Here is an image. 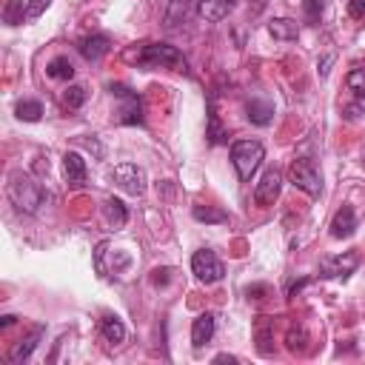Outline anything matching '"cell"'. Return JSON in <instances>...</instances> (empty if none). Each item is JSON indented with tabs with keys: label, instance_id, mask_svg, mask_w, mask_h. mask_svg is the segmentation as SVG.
I'll return each instance as SVG.
<instances>
[{
	"label": "cell",
	"instance_id": "cell-1",
	"mask_svg": "<svg viewBox=\"0 0 365 365\" xmlns=\"http://www.w3.org/2000/svg\"><path fill=\"white\" fill-rule=\"evenodd\" d=\"M125 63H134L140 68H171V71H185V57L168 43H137L123 51Z\"/></svg>",
	"mask_w": 365,
	"mask_h": 365
},
{
	"label": "cell",
	"instance_id": "cell-2",
	"mask_svg": "<svg viewBox=\"0 0 365 365\" xmlns=\"http://www.w3.org/2000/svg\"><path fill=\"white\" fill-rule=\"evenodd\" d=\"M9 197L26 214H34L46 202L43 185L37 180H31L29 174H23V171H11V177H9Z\"/></svg>",
	"mask_w": 365,
	"mask_h": 365
},
{
	"label": "cell",
	"instance_id": "cell-3",
	"mask_svg": "<svg viewBox=\"0 0 365 365\" xmlns=\"http://www.w3.org/2000/svg\"><path fill=\"white\" fill-rule=\"evenodd\" d=\"M262 157H265V148H262L259 140H237V143L231 145V163H234L237 177H240L242 182H248V180L254 177V171L259 168Z\"/></svg>",
	"mask_w": 365,
	"mask_h": 365
},
{
	"label": "cell",
	"instance_id": "cell-4",
	"mask_svg": "<svg viewBox=\"0 0 365 365\" xmlns=\"http://www.w3.org/2000/svg\"><path fill=\"white\" fill-rule=\"evenodd\" d=\"M288 177H291V182H294L299 191H305L308 197H319V191H322V174H319V168H317L308 157L294 160L291 168H288Z\"/></svg>",
	"mask_w": 365,
	"mask_h": 365
},
{
	"label": "cell",
	"instance_id": "cell-5",
	"mask_svg": "<svg viewBox=\"0 0 365 365\" xmlns=\"http://www.w3.org/2000/svg\"><path fill=\"white\" fill-rule=\"evenodd\" d=\"M108 91H111L114 97H120V100H123L120 123H125V125H137V123H143V120H145V117H143V100H140V94H137V91H131L125 83H111V86H108Z\"/></svg>",
	"mask_w": 365,
	"mask_h": 365
},
{
	"label": "cell",
	"instance_id": "cell-6",
	"mask_svg": "<svg viewBox=\"0 0 365 365\" xmlns=\"http://www.w3.org/2000/svg\"><path fill=\"white\" fill-rule=\"evenodd\" d=\"M191 271H194V277H197L200 282H205V285L222 279V274H225L220 257H217L211 248H200V251H194V257H191Z\"/></svg>",
	"mask_w": 365,
	"mask_h": 365
},
{
	"label": "cell",
	"instance_id": "cell-7",
	"mask_svg": "<svg viewBox=\"0 0 365 365\" xmlns=\"http://www.w3.org/2000/svg\"><path fill=\"white\" fill-rule=\"evenodd\" d=\"M114 180H117V185L125 194L140 197L145 191V171L137 163H120V165H114Z\"/></svg>",
	"mask_w": 365,
	"mask_h": 365
},
{
	"label": "cell",
	"instance_id": "cell-8",
	"mask_svg": "<svg viewBox=\"0 0 365 365\" xmlns=\"http://www.w3.org/2000/svg\"><path fill=\"white\" fill-rule=\"evenodd\" d=\"M279 188H282V174H279L277 168H268V171L259 177L257 188H254V202H257L259 208L274 205L277 197H279Z\"/></svg>",
	"mask_w": 365,
	"mask_h": 365
},
{
	"label": "cell",
	"instance_id": "cell-9",
	"mask_svg": "<svg viewBox=\"0 0 365 365\" xmlns=\"http://www.w3.org/2000/svg\"><path fill=\"white\" fill-rule=\"evenodd\" d=\"M359 265V254L356 251H348L345 257H331L322 262V277H331V279H345L356 271Z\"/></svg>",
	"mask_w": 365,
	"mask_h": 365
},
{
	"label": "cell",
	"instance_id": "cell-10",
	"mask_svg": "<svg viewBox=\"0 0 365 365\" xmlns=\"http://www.w3.org/2000/svg\"><path fill=\"white\" fill-rule=\"evenodd\" d=\"M191 11V0H163L160 3V17L165 29H177Z\"/></svg>",
	"mask_w": 365,
	"mask_h": 365
},
{
	"label": "cell",
	"instance_id": "cell-11",
	"mask_svg": "<svg viewBox=\"0 0 365 365\" xmlns=\"http://www.w3.org/2000/svg\"><path fill=\"white\" fill-rule=\"evenodd\" d=\"M354 231H356V214H354L351 205H342V208L334 214V220H331V237L348 240Z\"/></svg>",
	"mask_w": 365,
	"mask_h": 365
},
{
	"label": "cell",
	"instance_id": "cell-12",
	"mask_svg": "<svg viewBox=\"0 0 365 365\" xmlns=\"http://www.w3.org/2000/svg\"><path fill=\"white\" fill-rule=\"evenodd\" d=\"M234 6H237V0H200L197 11H200L202 20L220 23V20H225V17L234 11Z\"/></svg>",
	"mask_w": 365,
	"mask_h": 365
},
{
	"label": "cell",
	"instance_id": "cell-13",
	"mask_svg": "<svg viewBox=\"0 0 365 365\" xmlns=\"http://www.w3.org/2000/svg\"><path fill=\"white\" fill-rule=\"evenodd\" d=\"M40 336H43V328H40V325H34L29 336H23L20 342H14V348L9 351V362H11V365H20V362H26V359L31 356V351L37 348Z\"/></svg>",
	"mask_w": 365,
	"mask_h": 365
},
{
	"label": "cell",
	"instance_id": "cell-14",
	"mask_svg": "<svg viewBox=\"0 0 365 365\" xmlns=\"http://www.w3.org/2000/svg\"><path fill=\"white\" fill-rule=\"evenodd\" d=\"M214 325H217V317L211 311H205V314H200L194 319V325H191V342H194V348H202L205 342H211Z\"/></svg>",
	"mask_w": 365,
	"mask_h": 365
},
{
	"label": "cell",
	"instance_id": "cell-15",
	"mask_svg": "<svg viewBox=\"0 0 365 365\" xmlns=\"http://www.w3.org/2000/svg\"><path fill=\"white\" fill-rule=\"evenodd\" d=\"M245 117H248L254 125H268L271 117H274V106H271L268 100H262V97H251V100L245 103Z\"/></svg>",
	"mask_w": 365,
	"mask_h": 365
},
{
	"label": "cell",
	"instance_id": "cell-16",
	"mask_svg": "<svg viewBox=\"0 0 365 365\" xmlns=\"http://www.w3.org/2000/svg\"><path fill=\"white\" fill-rule=\"evenodd\" d=\"M80 54L86 57V60H100L106 51H108V37L106 34H88V37H83L80 40Z\"/></svg>",
	"mask_w": 365,
	"mask_h": 365
},
{
	"label": "cell",
	"instance_id": "cell-17",
	"mask_svg": "<svg viewBox=\"0 0 365 365\" xmlns=\"http://www.w3.org/2000/svg\"><path fill=\"white\" fill-rule=\"evenodd\" d=\"M63 174H66V180H68L71 185H80V182L86 180V160H83L80 154L68 151V154L63 157Z\"/></svg>",
	"mask_w": 365,
	"mask_h": 365
},
{
	"label": "cell",
	"instance_id": "cell-18",
	"mask_svg": "<svg viewBox=\"0 0 365 365\" xmlns=\"http://www.w3.org/2000/svg\"><path fill=\"white\" fill-rule=\"evenodd\" d=\"M100 331H103L106 342H111V345H120V342L125 339V325H123V319L114 317V314H106V317L100 319Z\"/></svg>",
	"mask_w": 365,
	"mask_h": 365
},
{
	"label": "cell",
	"instance_id": "cell-19",
	"mask_svg": "<svg viewBox=\"0 0 365 365\" xmlns=\"http://www.w3.org/2000/svg\"><path fill=\"white\" fill-rule=\"evenodd\" d=\"M268 31H271V37H274V40H297L299 26H297V20L277 17V20H271V23H268Z\"/></svg>",
	"mask_w": 365,
	"mask_h": 365
},
{
	"label": "cell",
	"instance_id": "cell-20",
	"mask_svg": "<svg viewBox=\"0 0 365 365\" xmlns=\"http://www.w3.org/2000/svg\"><path fill=\"white\" fill-rule=\"evenodd\" d=\"M106 220H108V225H111V228H123V225H125L128 211H125L123 200H117V197L106 200Z\"/></svg>",
	"mask_w": 365,
	"mask_h": 365
},
{
	"label": "cell",
	"instance_id": "cell-21",
	"mask_svg": "<svg viewBox=\"0 0 365 365\" xmlns=\"http://www.w3.org/2000/svg\"><path fill=\"white\" fill-rule=\"evenodd\" d=\"M46 74L54 77V80H71L74 77V66L68 57H54L48 66H46Z\"/></svg>",
	"mask_w": 365,
	"mask_h": 365
},
{
	"label": "cell",
	"instance_id": "cell-22",
	"mask_svg": "<svg viewBox=\"0 0 365 365\" xmlns=\"http://www.w3.org/2000/svg\"><path fill=\"white\" fill-rule=\"evenodd\" d=\"M194 220H200V222H228V214L225 211H220V208H214V205H194Z\"/></svg>",
	"mask_w": 365,
	"mask_h": 365
},
{
	"label": "cell",
	"instance_id": "cell-23",
	"mask_svg": "<svg viewBox=\"0 0 365 365\" xmlns=\"http://www.w3.org/2000/svg\"><path fill=\"white\" fill-rule=\"evenodd\" d=\"M23 17H29V9H23V0H6L3 20H6L9 26H20Z\"/></svg>",
	"mask_w": 365,
	"mask_h": 365
},
{
	"label": "cell",
	"instance_id": "cell-24",
	"mask_svg": "<svg viewBox=\"0 0 365 365\" xmlns=\"http://www.w3.org/2000/svg\"><path fill=\"white\" fill-rule=\"evenodd\" d=\"M40 114H43V106H40L37 100H23V103H17V117H20V120H26V123H37Z\"/></svg>",
	"mask_w": 365,
	"mask_h": 365
},
{
	"label": "cell",
	"instance_id": "cell-25",
	"mask_svg": "<svg viewBox=\"0 0 365 365\" xmlns=\"http://www.w3.org/2000/svg\"><path fill=\"white\" fill-rule=\"evenodd\" d=\"M345 86H348L356 97H365V68H354V71H348Z\"/></svg>",
	"mask_w": 365,
	"mask_h": 365
},
{
	"label": "cell",
	"instance_id": "cell-26",
	"mask_svg": "<svg viewBox=\"0 0 365 365\" xmlns=\"http://www.w3.org/2000/svg\"><path fill=\"white\" fill-rule=\"evenodd\" d=\"M208 137H211V143H222V137H225V131H222V128H220V123H217L214 100L208 103Z\"/></svg>",
	"mask_w": 365,
	"mask_h": 365
},
{
	"label": "cell",
	"instance_id": "cell-27",
	"mask_svg": "<svg viewBox=\"0 0 365 365\" xmlns=\"http://www.w3.org/2000/svg\"><path fill=\"white\" fill-rule=\"evenodd\" d=\"M63 100H66L68 108H80L83 100H86V88H83V86H68L66 94H63Z\"/></svg>",
	"mask_w": 365,
	"mask_h": 365
},
{
	"label": "cell",
	"instance_id": "cell-28",
	"mask_svg": "<svg viewBox=\"0 0 365 365\" xmlns=\"http://www.w3.org/2000/svg\"><path fill=\"white\" fill-rule=\"evenodd\" d=\"M302 9H305L308 23H319L322 9H325V0H302Z\"/></svg>",
	"mask_w": 365,
	"mask_h": 365
},
{
	"label": "cell",
	"instance_id": "cell-29",
	"mask_svg": "<svg viewBox=\"0 0 365 365\" xmlns=\"http://www.w3.org/2000/svg\"><path fill=\"white\" fill-rule=\"evenodd\" d=\"M48 3H51V0H29V3H26V9H29V20L40 17V14L48 9Z\"/></svg>",
	"mask_w": 365,
	"mask_h": 365
},
{
	"label": "cell",
	"instance_id": "cell-30",
	"mask_svg": "<svg viewBox=\"0 0 365 365\" xmlns=\"http://www.w3.org/2000/svg\"><path fill=\"white\" fill-rule=\"evenodd\" d=\"M302 342H305V331H302V328H299V331L291 328V331H288V348L297 351V348H302Z\"/></svg>",
	"mask_w": 365,
	"mask_h": 365
},
{
	"label": "cell",
	"instance_id": "cell-31",
	"mask_svg": "<svg viewBox=\"0 0 365 365\" xmlns=\"http://www.w3.org/2000/svg\"><path fill=\"white\" fill-rule=\"evenodd\" d=\"M348 14L356 17V20H362L365 17V0H351L348 3Z\"/></svg>",
	"mask_w": 365,
	"mask_h": 365
},
{
	"label": "cell",
	"instance_id": "cell-32",
	"mask_svg": "<svg viewBox=\"0 0 365 365\" xmlns=\"http://www.w3.org/2000/svg\"><path fill=\"white\" fill-rule=\"evenodd\" d=\"M168 274H171V268H157V271H154V277H151V279H154V282H157V285H160V282H165V279H168Z\"/></svg>",
	"mask_w": 365,
	"mask_h": 365
},
{
	"label": "cell",
	"instance_id": "cell-33",
	"mask_svg": "<svg viewBox=\"0 0 365 365\" xmlns=\"http://www.w3.org/2000/svg\"><path fill=\"white\" fill-rule=\"evenodd\" d=\"M331 63H334V54H325L322 63H319V74H322V77L328 74V66H331Z\"/></svg>",
	"mask_w": 365,
	"mask_h": 365
},
{
	"label": "cell",
	"instance_id": "cell-34",
	"mask_svg": "<svg viewBox=\"0 0 365 365\" xmlns=\"http://www.w3.org/2000/svg\"><path fill=\"white\" fill-rule=\"evenodd\" d=\"M17 317H11V314H6V317H0V328H9L11 322H14Z\"/></svg>",
	"mask_w": 365,
	"mask_h": 365
},
{
	"label": "cell",
	"instance_id": "cell-35",
	"mask_svg": "<svg viewBox=\"0 0 365 365\" xmlns=\"http://www.w3.org/2000/svg\"><path fill=\"white\" fill-rule=\"evenodd\" d=\"M217 362H237V359H234V356H228V354H220V356H217Z\"/></svg>",
	"mask_w": 365,
	"mask_h": 365
}]
</instances>
